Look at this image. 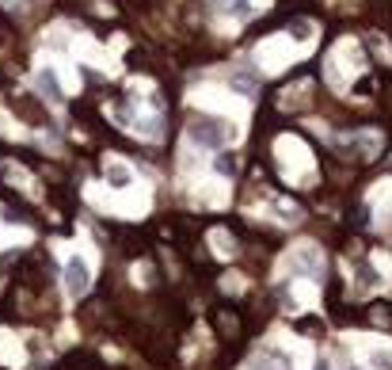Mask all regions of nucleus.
Instances as JSON below:
<instances>
[{
  "label": "nucleus",
  "instance_id": "4468645a",
  "mask_svg": "<svg viewBox=\"0 0 392 370\" xmlns=\"http://www.w3.org/2000/svg\"><path fill=\"white\" fill-rule=\"evenodd\" d=\"M369 46H373V50H377V54H381L384 61H392V46H389V42L381 39V34H373V39H369Z\"/></svg>",
  "mask_w": 392,
  "mask_h": 370
},
{
  "label": "nucleus",
  "instance_id": "9d476101",
  "mask_svg": "<svg viewBox=\"0 0 392 370\" xmlns=\"http://www.w3.org/2000/svg\"><path fill=\"white\" fill-rule=\"evenodd\" d=\"M369 367L373 370H392V347H377V351H369Z\"/></svg>",
  "mask_w": 392,
  "mask_h": 370
},
{
  "label": "nucleus",
  "instance_id": "423d86ee",
  "mask_svg": "<svg viewBox=\"0 0 392 370\" xmlns=\"http://www.w3.org/2000/svg\"><path fill=\"white\" fill-rule=\"evenodd\" d=\"M39 88H42V96H46L50 103H61V99H65L61 81H58V73H54V69H39Z\"/></svg>",
  "mask_w": 392,
  "mask_h": 370
},
{
  "label": "nucleus",
  "instance_id": "0eeeda50",
  "mask_svg": "<svg viewBox=\"0 0 392 370\" xmlns=\"http://www.w3.org/2000/svg\"><path fill=\"white\" fill-rule=\"evenodd\" d=\"M213 12H221V16H232V19H244L252 16V0H210Z\"/></svg>",
  "mask_w": 392,
  "mask_h": 370
},
{
  "label": "nucleus",
  "instance_id": "2eb2a0df",
  "mask_svg": "<svg viewBox=\"0 0 392 370\" xmlns=\"http://www.w3.org/2000/svg\"><path fill=\"white\" fill-rule=\"evenodd\" d=\"M255 370H274V367H270V362H259V367H255Z\"/></svg>",
  "mask_w": 392,
  "mask_h": 370
},
{
  "label": "nucleus",
  "instance_id": "6e6552de",
  "mask_svg": "<svg viewBox=\"0 0 392 370\" xmlns=\"http://www.w3.org/2000/svg\"><path fill=\"white\" fill-rule=\"evenodd\" d=\"M130 126L138 134H145V138H160V115H138Z\"/></svg>",
  "mask_w": 392,
  "mask_h": 370
},
{
  "label": "nucleus",
  "instance_id": "dca6fc26",
  "mask_svg": "<svg viewBox=\"0 0 392 370\" xmlns=\"http://www.w3.org/2000/svg\"><path fill=\"white\" fill-rule=\"evenodd\" d=\"M312 370H327V362H316V367H312Z\"/></svg>",
  "mask_w": 392,
  "mask_h": 370
},
{
  "label": "nucleus",
  "instance_id": "20e7f679",
  "mask_svg": "<svg viewBox=\"0 0 392 370\" xmlns=\"http://www.w3.org/2000/svg\"><path fill=\"white\" fill-rule=\"evenodd\" d=\"M88 287H91L88 263H84L80 256H73V260L65 263V290H69L73 298H80V294H88Z\"/></svg>",
  "mask_w": 392,
  "mask_h": 370
},
{
  "label": "nucleus",
  "instance_id": "f8f14e48",
  "mask_svg": "<svg viewBox=\"0 0 392 370\" xmlns=\"http://www.w3.org/2000/svg\"><path fill=\"white\" fill-rule=\"evenodd\" d=\"M377 282H381V275H377L373 267H358V282H354L358 290H373Z\"/></svg>",
  "mask_w": 392,
  "mask_h": 370
},
{
  "label": "nucleus",
  "instance_id": "ddd939ff",
  "mask_svg": "<svg viewBox=\"0 0 392 370\" xmlns=\"http://www.w3.org/2000/svg\"><path fill=\"white\" fill-rule=\"evenodd\" d=\"M210 240H213V248H217V252H232V248H237V245H232V237H229L225 229H213Z\"/></svg>",
  "mask_w": 392,
  "mask_h": 370
},
{
  "label": "nucleus",
  "instance_id": "1a4fd4ad",
  "mask_svg": "<svg viewBox=\"0 0 392 370\" xmlns=\"http://www.w3.org/2000/svg\"><path fill=\"white\" fill-rule=\"evenodd\" d=\"M312 31H316V27H312V19H290V27H286V34L294 42H309Z\"/></svg>",
  "mask_w": 392,
  "mask_h": 370
},
{
  "label": "nucleus",
  "instance_id": "7ed1b4c3",
  "mask_svg": "<svg viewBox=\"0 0 392 370\" xmlns=\"http://www.w3.org/2000/svg\"><path fill=\"white\" fill-rule=\"evenodd\" d=\"M290 271L305 275V279H316L320 275V248H312V245L294 248V252H290Z\"/></svg>",
  "mask_w": 392,
  "mask_h": 370
},
{
  "label": "nucleus",
  "instance_id": "f03ea898",
  "mask_svg": "<svg viewBox=\"0 0 392 370\" xmlns=\"http://www.w3.org/2000/svg\"><path fill=\"white\" fill-rule=\"evenodd\" d=\"M255 58L263 61V69H282L290 61V34H278V39H267L259 50H255Z\"/></svg>",
  "mask_w": 392,
  "mask_h": 370
},
{
  "label": "nucleus",
  "instance_id": "f257e3e1",
  "mask_svg": "<svg viewBox=\"0 0 392 370\" xmlns=\"http://www.w3.org/2000/svg\"><path fill=\"white\" fill-rule=\"evenodd\" d=\"M187 138L195 141V145L202 149H225L232 138H237V130H232L225 119H213V115H195L187 126Z\"/></svg>",
  "mask_w": 392,
  "mask_h": 370
},
{
  "label": "nucleus",
  "instance_id": "39448f33",
  "mask_svg": "<svg viewBox=\"0 0 392 370\" xmlns=\"http://www.w3.org/2000/svg\"><path fill=\"white\" fill-rule=\"evenodd\" d=\"M107 183L115 191H126L133 183V168L126 165V161H115V156H111V161H107Z\"/></svg>",
  "mask_w": 392,
  "mask_h": 370
},
{
  "label": "nucleus",
  "instance_id": "9b49d317",
  "mask_svg": "<svg viewBox=\"0 0 392 370\" xmlns=\"http://www.w3.org/2000/svg\"><path fill=\"white\" fill-rule=\"evenodd\" d=\"M213 168H217V176H232L237 172V153H217Z\"/></svg>",
  "mask_w": 392,
  "mask_h": 370
}]
</instances>
